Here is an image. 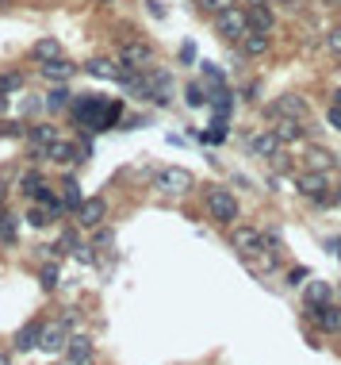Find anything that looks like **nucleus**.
<instances>
[{"label":"nucleus","mask_w":341,"mask_h":365,"mask_svg":"<svg viewBox=\"0 0 341 365\" xmlns=\"http://www.w3.org/2000/svg\"><path fill=\"white\" fill-rule=\"evenodd\" d=\"M73 116H77V124H89L92 131H108L116 119L123 116V104L116 100H104V97H81L77 104H73Z\"/></svg>","instance_id":"obj_1"},{"label":"nucleus","mask_w":341,"mask_h":365,"mask_svg":"<svg viewBox=\"0 0 341 365\" xmlns=\"http://www.w3.org/2000/svg\"><path fill=\"white\" fill-rule=\"evenodd\" d=\"M203 204H207V215H211L219 227H234V223H238V215H242L238 196H234L230 189H223V185H211L207 196H203Z\"/></svg>","instance_id":"obj_2"},{"label":"nucleus","mask_w":341,"mask_h":365,"mask_svg":"<svg viewBox=\"0 0 341 365\" xmlns=\"http://www.w3.org/2000/svg\"><path fill=\"white\" fill-rule=\"evenodd\" d=\"M154 189L161 196H188L196 189V177L188 170H181V165H165V170L154 173Z\"/></svg>","instance_id":"obj_3"},{"label":"nucleus","mask_w":341,"mask_h":365,"mask_svg":"<svg viewBox=\"0 0 341 365\" xmlns=\"http://www.w3.org/2000/svg\"><path fill=\"white\" fill-rule=\"evenodd\" d=\"M230 246L238 250L242 258H257V254H264L269 250V239H264V231H257V227H250V223H234L230 227Z\"/></svg>","instance_id":"obj_4"},{"label":"nucleus","mask_w":341,"mask_h":365,"mask_svg":"<svg viewBox=\"0 0 341 365\" xmlns=\"http://www.w3.org/2000/svg\"><path fill=\"white\" fill-rule=\"evenodd\" d=\"M326 189H330V173L326 170H303L296 177V192L307 196V200H315V204H334V196H330Z\"/></svg>","instance_id":"obj_5"},{"label":"nucleus","mask_w":341,"mask_h":365,"mask_svg":"<svg viewBox=\"0 0 341 365\" xmlns=\"http://www.w3.org/2000/svg\"><path fill=\"white\" fill-rule=\"evenodd\" d=\"M211 20H215V31H219L226 43H242V35L250 31V20H245V8L242 4L223 8V12L211 16Z\"/></svg>","instance_id":"obj_6"},{"label":"nucleus","mask_w":341,"mask_h":365,"mask_svg":"<svg viewBox=\"0 0 341 365\" xmlns=\"http://www.w3.org/2000/svg\"><path fill=\"white\" fill-rule=\"evenodd\" d=\"M116 58L123 70H130V73H146L150 65H154V46L150 43H119V50H116Z\"/></svg>","instance_id":"obj_7"},{"label":"nucleus","mask_w":341,"mask_h":365,"mask_svg":"<svg viewBox=\"0 0 341 365\" xmlns=\"http://www.w3.org/2000/svg\"><path fill=\"white\" fill-rule=\"evenodd\" d=\"M138 89L146 92V100H154V104H161V108L173 100V77H169V70H157V65L146 70V81H142Z\"/></svg>","instance_id":"obj_8"},{"label":"nucleus","mask_w":341,"mask_h":365,"mask_svg":"<svg viewBox=\"0 0 341 365\" xmlns=\"http://www.w3.org/2000/svg\"><path fill=\"white\" fill-rule=\"evenodd\" d=\"M307 320L315 323L322 334H341V304H337V300L307 304Z\"/></svg>","instance_id":"obj_9"},{"label":"nucleus","mask_w":341,"mask_h":365,"mask_svg":"<svg viewBox=\"0 0 341 365\" xmlns=\"http://www.w3.org/2000/svg\"><path fill=\"white\" fill-rule=\"evenodd\" d=\"M307 111H311V104H307V97H299V92H284V97H276L269 104V116L276 119V116H291V119H307Z\"/></svg>","instance_id":"obj_10"},{"label":"nucleus","mask_w":341,"mask_h":365,"mask_svg":"<svg viewBox=\"0 0 341 365\" xmlns=\"http://www.w3.org/2000/svg\"><path fill=\"white\" fill-rule=\"evenodd\" d=\"M104 219H108V200H104V196H89V200H81V208H77V223H81L84 231L100 227Z\"/></svg>","instance_id":"obj_11"},{"label":"nucleus","mask_w":341,"mask_h":365,"mask_svg":"<svg viewBox=\"0 0 341 365\" xmlns=\"http://www.w3.org/2000/svg\"><path fill=\"white\" fill-rule=\"evenodd\" d=\"M65 361L69 365H84V361H92V354H96V346H92L89 334H69V342H65Z\"/></svg>","instance_id":"obj_12"},{"label":"nucleus","mask_w":341,"mask_h":365,"mask_svg":"<svg viewBox=\"0 0 341 365\" xmlns=\"http://www.w3.org/2000/svg\"><path fill=\"white\" fill-rule=\"evenodd\" d=\"M65 342H69V331H65V323H43L39 350H46V354H62Z\"/></svg>","instance_id":"obj_13"},{"label":"nucleus","mask_w":341,"mask_h":365,"mask_svg":"<svg viewBox=\"0 0 341 365\" xmlns=\"http://www.w3.org/2000/svg\"><path fill=\"white\" fill-rule=\"evenodd\" d=\"M245 20H250V31H261V35H272V31H276V16H272L269 4L245 8Z\"/></svg>","instance_id":"obj_14"},{"label":"nucleus","mask_w":341,"mask_h":365,"mask_svg":"<svg viewBox=\"0 0 341 365\" xmlns=\"http://www.w3.org/2000/svg\"><path fill=\"white\" fill-rule=\"evenodd\" d=\"M272 135H276L280 143H303V119L276 116V119H272Z\"/></svg>","instance_id":"obj_15"},{"label":"nucleus","mask_w":341,"mask_h":365,"mask_svg":"<svg viewBox=\"0 0 341 365\" xmlns=\"http://www.w3.org/2000/svg\"><path fill=\"white\" fill-rule=\"evenodd\" d=\"M31 62H54V58H62V43H58V35H46V39H39V43H31Z\"/></svg>","instance_id":"obj_16"},{"label":"nucleus","mask_w":341,"mask_h":365,"mask_svg":"<svg viewBox=\"0 0 341 365\" xmlns=\"http://www.w3.org/2000/svg\"><path fill=\"white\" fill-rule=\"evenodd\" d=\"M250 146H253V154H257V158H269V162H272V158H280V146L284 143L272 135V127H269V131H261V135H253Z\"/></svg>","instance_id":"obj_17"},{"label":"nucleus","mask_w":341,"mask_h":365,"mask_svg":"<svg viewBox=\"0 0 341 365\" xmlns=\"http://www.w3.org/2000/svg\"><path fill=\"white\" fill-rule=\"evenodd\" d=\"M269 50H272V35H261V31H245L242 35V54H250V58H264Z\"/></svg>","instance_id":"obj_18"},{"label":"nucleus","mask_w":341,"mask_h":365,"mask_svg":"<svg viewBox=\"0 0 341 365\" xmlns=\"http://www.w3.org/2000/svg\"><path fill=\"white\" fill-rule=\"evenodd\" d=\"M39 334H43V320H31L27 327H20V331H16V339H12V346L16 350H35V346H39Z\"/></svg>","instance_id":"obj_19"},{"label":"nucleus","mask_w":341,"mask_h":365,"mask_svg":"<svg viewBox=\"0 0 341 365\" xmlns=\"http://www.w3.org/2000/svg\"><path fill=\"white\" fill-rule=\"evenodd\" d=\"M303 300H307V304H326V300H334V285H330V280H311V277H307V285H303Z\"/></svg>","instance_id":"obj_20"},{"label":"nucleus","mask_w":341,"mask_h":365,"mask_svg":"<svg viewBox=\"0 0 341 365\" xmlns=\"http://www.w3.org/2000/svg\"><path fill=\"white\" fill-rule=\"evenodd\" d=\"M27 138H31V146H35V154L43 158V151L58 138V127H50V124H35V127H27Z\"/></svg>","instance_id":"obj_21"},{"label":"nucleus","mask_w":341,"mask_h":365,"mask_svg":"<svg viewBox=\"0 0 341 365\" xmlns=\"http://www.w3.org/2000/svg\"><path fill=\"white\" fill-rule=\"evenodd\" d=\"M303 170H326L330 173V165H334V154L330 151H322V146H307V154H303Z\"/></svg>","instance_id":"obj_22"},{"label":"nucleus","mask_w":341,"mask_h":365,"mask_svg":"<svg viewBox=\"0 0 341 365\" xmlns=\"http://www.w3.org/2000/svg\"><path fill=\"white\" fill-rule=\"evenodd\" d=\"M39 70H43V77H46V81H69V77H73V65H69V62H65V58H54V62H43V65H39Z\"/></svg>","instance_id":"obj_23"},{"label":"nucleus","mask_w":341,"mask_h":365,"mask_svg":"<svg viewBox=\"0 0 341 365\" xmlns=\"http://www.w3.org/2000/svg\"><path fill=\"white\" fill-rule=\"evenodd\" d=\"M69 104H73V92L65 89V85H58V89L46 92V108H50V111H65Z\"/></svg>","instance_id":"obj_24"},{"label":"nucleus","mask_w":341,"mask_h":365,"mask_svg":"<svg viewBox=\"0 0 341 365\" xmlns=\"http://www.w3.org/2000/svg\"><path fill=\"white\" fill-rule=\"evenodd\" d=\"M20 189H23V196H31V200H39V192L46 189V181H43V173H23L20 177Z\"/></svg>","instance_id":"obj_25"},{"label":"nucleus","mask_w":341,"mask_h":365,"mask_svg":"<svg viewBox=\"0 0 341 365\" xmlns=\"http://www.w3.org/2000/svg\"><path fill=\"white\" fill-rule=\"evenodd\" d=\"M81 200H84V196H81V185L69 177V181L62 185V204H65V208H81Z\"/></svg>","instance_id":"obj_26"},{"label":"nucleus","mask_w":341,"mask_h":365,"mask_svg":"<svg viewBox=\"0 0 341 365\" xmlns=\"http://www.w3.org/2000/svg\"><path fill=\"white\" fill-rule=\"evenodd\" d=\"M16 89H23V73H16V70L0 73V92H16Z\"/></svg>","instance_id":"obj_27"},{"label":"nucleus","mask_w":341,"mask_h":365,"mask_svg":"<svg viewBox=\"0 0 341 365\" xmlns=\"http://www.w3.org/2000/svg\"><path fill=\"white\" fill-rule=\"evenodd\" d=\"M184 100H188V104H192V108H200L203 100H207V89L200 85V81H192V85L184 89Z\"/></svg>","instance_id":"obj_28"},{"label":"nucleus","mask_w":341,"mask_h":365,"mask_svg":"<svg viewBox=\"0 0 341 365\" xmlns=\"http://www.w3.org/2000/svg\"><path fill=\"white\" fill-rule=\"evenodd\" d=\"M43 288H58V280H62V273H58V266H54V261H50V266H43Z\"/></svg>","instance_id":"obj_29"},{"label":"nucleus","mask_w":341,"mask_h":365,"mask_svg":"<svg viewBox=\"0 0 341 365\" xmlns=\"http://www.w3.org/2000/svg\"><path fill=\"white\" fill-rule=\"evenodd\" d=\"M326 50L334 54V58H341V27H330L326 31Z\"/></svg>","instance_id":"obj_30"},{"label":"nucleus","mask_w":341,"mask_h":365,"mask_svg":"<svg viewBox=\"0 0 341 365\" xmlns=\"http://www.w3.org/2000/svg\"><path fill=\"white\" fill-rule=\"evenodd\" d=\"M230 4H238V0H200V8L207 16H219L223 8H230Z\"/></svg>","instance_id":"obj_31"},{"label":"nucleus","mask_w":341,"mask_h":365,"mask_svg":"<svg viewBox=\"0 0 341 365\" xmlns=\"http://www.w3.org/2000/svg\"><path fill=\"white\" fill-rule=\"evenodd\" d=\"M307 269H303V266H296V269H288V285H296V288H303V285H307Z\"/></svg>","instance_id":"obj_32"},{"label":"nucleus","mask_w":341,"mask_h":365,"mask_svg":"<svg viewBox=\"0 0 341 365\" xmlns=\"http://www.w3.org/2000/svg\"><path fill=\"white\" fill-rule=\"evenodd\" d=\"M0 239H4V242H12V239H16V223H12V215L0 223Z\"/></svg>","instance_id":"obj_33"},{"label":"nucleus","mask_w":341,"mask_h":365,"mask_svg":"<svg viewBox=\"0 0 341 365\" xmlns=\"http://www.w3.org/2000/svg\"><path fill=\"white\" fill-rule=\"evenodd\" d=\"M92 231H96V235H92L96 246H108V242H111V227H92Z\"/></svg>","instance_id":"obj_34"},{"label":"nucleus","mask_w":341,"mask_h":365,"mask_svg":"<svg viewBox=\"0 0 341 365\" xmlns=\"http://www.w3.org/2000/svg\"><path fill=\"white\" fill-rule=\"evenodd\" d=\"M330 127H334V131H341V104H330Z\"/></svg>","instance_id":"obj_35"},{"label":"nucleus","mask_w":341,"mask_h":365,"mask_svg":"<svg viewBox=\"0 0 341 365\" xmlns=\"http://www.w3.org/2000/svg\"><path fill=\"white\" fill-rule=\"evenodd\" d=\"M238 4H245V8H253V4H272V0H238Z\"/></svg>","instance_id":"obj_36"},{"label":"nucleus","mask_w":341,"mask_h":365,"mask_svg":"<svg viewBox=\"0 0 341 365\" xmlns=\"http://www.w3.org/2000/svg\"><path fill=\"white\" fill-rule=\"evenodd\" d=\"M8 111V92H0V116Z\"/></svg>","instance_id":"obj_37"},{"label":"nucleus","mask_w":341,"mask_h":365,"mask_svg":"<svg viewBox=\"0 0 341 365\" xmlns=\"http://www.w3.org/2000/svg\"><path fill=\"white\" fill-rule=\"evenodd\" d=\"M4 200H8V185L0 181V204H4Z\"/></svg>","instance_id":"obj_38"},{"label":"nucleus","mask_w":341,"mask_h":365,"mask_svg":"<svg viewBox=\"0 0 341 365\" xmlns=\"http://www.w3.org/2000/svg\"><path fill=\"white\" fill-rule=\"evenodd\" d=\"M0 365H12V358H8V354H0Z\"/></svg>","instance_id":"obj_39"},{"label":"nucleus","mask_w":341,"mask_h":365,"mask_svg":"<svg viewBox=\"0 0 341 365\" xmlns=\"http://www.w3.org/2000/svg\"><path fill=\"white\" fill-rule=\"evenodd\" d=\"M272 4H299V0H272Z\"/></svg>","instance_id":"obj_40"},{"label":"nucleus","mask_w":341,"mask_h":365,"mask_svg":"<svg viewBox=\"0 0 341 365\" xmlns=\"http://www.w3.org/2000/svg\"><path fill=\"white\" fill-rule=\"evenodd\" d=\"M8 219V212H4V204H0V223H4Z\"/></svg>","instance_id":"obj_41"},{"label":"nucleus","mask_w":341,"mask_h":365,"mask_svg":"<svg viewBox=\"0 0 341 365\" xmlns=\"http://www.w3.org/2000/svg\"><path fill=\"white\" fill-rule=\"evenodd\" d=\"M334 104H341V89H337V92H334Z\"/></svg>","instance_id":"obj_42"},{"label":"nucleus","mask_w":341,"mask_h":365,"mask_svg":"<svg viewBox=\"0 0 341 365\" xmlns=\"http://www.w3.org/2000/svg\"><path fill=\"white\" fill-rule=\"evenodd\" d=\"M337 200H341V192H337V196H334V204H337Z\"/></svg>","instance_id":"obj_43"},{"label":"nucleus","mask_w":341,"mask_h":365,"mask_svg":"<svg viewBox=\"0 0 341 365\" xmlns=\"http://www.w3.org/2000/svg\"><path fill=\"white\" fill-rule=\"evenodd\" d=\"M84 365H92V361H84Z\"/></svg>","instance_id":"obj_44"}]
</instances>
